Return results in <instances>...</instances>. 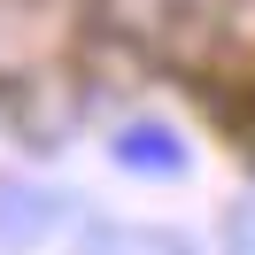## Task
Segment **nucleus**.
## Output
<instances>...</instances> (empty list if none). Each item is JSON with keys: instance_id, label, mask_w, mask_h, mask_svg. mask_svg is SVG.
<instances>
[]
</instances>
